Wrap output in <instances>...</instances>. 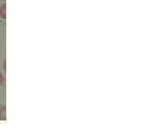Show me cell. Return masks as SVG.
Instances as JSON below:
<instances>
[{
	"label": "cell",
	"mask_w": 149,
	"mask_h": 139,
	"mask_svg": "<svg viewBox=\"0 0 149 139\" xmlns=\"http://www.w3.org/2000/svg\"><path fill=\"white\" fill-rule=\"evenodd\" d=\"M3 81H4V77H3V75L1 73H0V86L3 83Z\"/></svg>",
	"instance_id": "obj_2"
},
{
	"label": "cell",
	"mask_w": 149,
	"mask_h": 139,
	"mask_svg": "<svg viewBox=\"0 0 149 139\" xmlns=\"http://www.w3.org/2000/svg\"><path fill=\"white\" fill-rule=\"evenodd\" d=\"M0 18L1 19H5L6 18V4L3 3L0 7Z\"/></svg>",
	"instance_id": "obj_1"
}]
</instances>
